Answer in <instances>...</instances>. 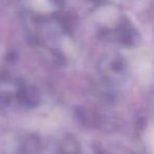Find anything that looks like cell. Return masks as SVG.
<instances>
[{
    "instance_id": "6da1fadb",
    "label": "cell",
    "mask_w": 154,
    "mask_h": 154,
    "mask_svg": "<svg viewBox=\"0 0 154 154\" xmlns=\"http://www.w3.org/2000/svg\"><path fill=\"white\" fill-rule=\"evenodd\" d=\"M17 99L21 105L35 107L40 102V92L32 86H23L17 92Z\"/></svg>"
},
{
    "instance_id": "7a4b0ae2",
    "label": "cell",
    "mask_w": 154,
    "mask_h": 154,
    "mask_svg": "<svg viewBox=\"0 0 154 154\" xmlns=\"http://www.w3.org/2000/svg\"><path fill=\"white\" fill-rule=\"evenodd\" d=\"M80 144L75 137L67 136L61 142L60 152L61 154H80Z\"/></svg>"
},
{
    "instance_id": "3957f363",
    "label": "cell",
    "mask_w": 154,
    "mask_h": 154,
    "mask_svg": "<svg viewBox=\"0 0 154 154\" xmlns=\"http://www.w3.org/2000/svg\"><path fill=\"white\" fill-rule=\"evenodd\" d=\"M23 147H24V151L27 152V154H37L40 151V142L37 137L31 136L25 140Z\"/></svg>"
},
{
    "instance_id": "277c9868",
    "label": "cell",
    "mask_w": 154,
    "mask_h": 154,
    "mask_svg": "<svg viewBox=\"0 0 154 154\" xmlns=\"http://www.w3.org/2000/svg\"><path fill=\"white\" fill-rule=\"evenodd\" d=\"M53 1H54V2H56V3H61L63 0H53Z\"/></svg>"
}]
</instances>
